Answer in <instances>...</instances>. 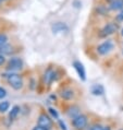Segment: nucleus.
I'll use <instances>...</instances> for the list:
<instances>
[{"mask_svg": "<svg viewBox=\"0 0 123 130\" xmlns=\"http://www.w3.org/2000/svg\"><path fill=\"white\" fill-rule=\"evenodd\" d=\"M58 79V73L55 69L52 68H48L43 74V81H44L45 84L50 85L53 81H56Z\"/></svg>", "mask_w": 123, "mask_h": 130, "instance_id": "nucleus-4", "label": "nucleus"}, {"mask_svg": "<svg viewBox=\"0 0 123 130\" xmlns=\"http://www.w3.org/2000/svg\"><path fill=\"white\" fill-rule=\"evenodd\" d=\"M97 12H98V14H101V15H106V14L108 13V9L105 6L100 5V6L97 7Z\"/></svg>", "mask_w": 123, "mask_h": 130, "instance_id": "nucleus-18", "label": "nucleus"}, {"mask_svg": "<svg viewBox=\"0 0 123 130\" xmlns=\"http://www.w3.org/2000/svg\"><path fill=\"white\" fill-rule=\"evenodd\" d=\"M32 130H48V129H45V128H43V127H40V126H36V127H34Z\"/></svg>", "mask_w": 123, "mask_h": 130, "instance_id": "nucleus-25", "label": "nucleus"}, {"mask_svg": "<svg viewBox=\"0 0 123 130\" xmlns=\"http://www.w3.org/2000/svg\"><path fill=\"white\" fill-rule=\"evenodd\" d=\"M123 9V0H114L109 3V10L111 11H119Z\"/></svg>", "mask_w": 123, "mask_h": 130, "instance_id": "nucleus-10", "label": "nucleus"}, {"mask_svg": "<svg viewBox=\"0 0 123 130\" xmlns=\"http://www.w3.org/2000/svg\"><path fill=\"white\" fill-rule=\"evenodd\" d=\"M115 19H117L118 22H123V9L120 10V12L117 14V17H115Z\"/></svg>", "mask_w": 123, "mask_h": 130, "instance_id": "nucleus-20", "label": "nucleus"}, {"mask_svg": "<svg viewBox=\"0 0 123 130\" xmlns=\"http://www.w3.org/2000/svg\"><path fill=\"white\" fill-rule=\"evenodd\" d=\"M121 35H122V36H123V27H122V28H121Z\"/></svg>", "mask_w": 123, "mask_h": 130, "instance_id": "nucleus-28", "label": "nucleus"}, {"mask_svg": "<svg viewBox=\"0 0 123 130\" xmlns=\"http://www.w3.org/2000/svg\"><path fill=\"white\" fill-rule=\"evenodd\" d=\"M6 62V58H5V55L0 54V66H2L3 63Z\"/></svg>", "mask_w": 123, "mask_h": 130, "instance_id": "nucleus-23", "label": "nucleus"}, {"mask_svg": "<svg viewBox=\"0 0 123 130\" xmlns=\"http://www.w3.org/2000/svg\"><path fill=\"white\" fill-rule=\"evenodd\" d=\"M90 130H104V128L101 127L100 125H94L92 128H90Z\"/></svg>", "mask_w": 123, "mask_h": 130, "instance_id": "nucleus-22", "label": "nucleus"}, {"mask_svg": "<svg viewBox=\"0 0 123 130\" xmlns=\"http://www.w3.org/2000/svg\"><path fill=\"white\" fill-rule=\"evenodd\" d=\"M23 60L20 57H11L7 63V71H17L23 68Z\"/></svg>", "mask_w": 123, "mask_h": 130, "instance_id": "nucleus-3", "label": "nucleus"}, {"mask_svg": "<svg viewBox=\"0 0 123 130\" xmlns=\"http://www.w3.org/2000/svg\"><path fill=\"white\" fill-rule=\"evenodd\" d=\"M81 114V111H79V108L77 106H72L68 109V116L70 118H75L76 116H78V115Z\"/></svg>", "mask_w": 123, "mask_h": 130, "instance_id": "nucleus-12", "label": "nucleus"}, {"mask_svg": "<svg viewBox=\"0 0 123 130\" xmlns=\"http://www.w3.org/2000/svg\"><path fill=\"white\" fill-rule=\"evenodd\" d=\"M119 30V25L115 22H108L105 26L100 30L99 33V37H107L112 34H114L115 32Z\"/></svg>", "mask_w": 123, "mask_h": 130, "instance_id": "nucleus-2", "label": "nucleus"}, {"mask_svg": "<svg viewBox=\"0 0 123 130\" xmlns=\"http://www.w3.org/2000/svg\"><path fill=\"white\" fill-rule=\"evenodd\" d=\"M11 52H12V46L10 44H6L0 48V54H2V55H9V54H11Z\"/></svg>", "mask_w": 123, "mask_h": 130, "instance_id": "nucleus-15", "label": "nucleus"}, {"mask_svg": "<svg viewBox=\"0 0 123 130\" xmlns=\"http://www.w3.org/2000/svg\"><path fill=\"white\" fill-rule=\"evenodd\" d=\"M48 111L50 113V115H51V116L55 118V119H57V120H59V114H58V111L55 109V108H48Z\"/></svg>", "mask_w": 123, "mask_h": 130, "instance_id": "nucleus-19", "label": "nucleus"}, {"mask_svg": "<svg viewBox=\"0 0 123 130\" xmlns=\"http://www.w3.org/2000/svg\"><path fill=\"white\" fill-rule=\"evenodd\" d=\"M10 108V103L8 101H3L0 103V113H6L7 110H9Z\"/></svg>", "mask_w": 123, "mask_h": 130, "instance_id": "nucleus-16", "label": "nucleus"}, {"mask_svg": "<svg viewBox=\"0 0 123 130\" xmlns=\"http://www.w3.org/2000/svg\"><path fill=\"white\" fill-rule=\"evenodd\" d=\"M51 30L53 33H63V32H68L69 27H68V25L63 22H56L55 24H52Z\"/></svg>", "mask_w": 123, "mask_h": 130, "instance_id": "nucleus-8", "label": "nucleus"}, {"mask_svg": "<svg viewBox=\"0 0 123 130\" xmlns=\"http://www.w3.org/2000/svg\"><path fill=\"white\" fill-rule=\"evenodd\" d=\"M60 96L66 101H70L74 97V92H73V90H71V89H63L60 93Z\"/></svg>", "mask_w": 123, "mask_h": 130, "instance_id": "nucleus-11", "label": "nucleus"}, {"mask_svg": "<svg viewBox=\"0 0 123 130\" xmlns=\"http://www.w3.org/2000/svg\"><path fill=\"white\" fill-rule=\"evenodd\" d=\"M37 125L40 126L43 128H45V129L50 130L52 127V121L46 114H40L38 116V119H37Z\"/></svg>", "mask_w": 123, "mask_h": 130, "instance_id": "nucleus-7", "label": "nucleus"}, {"mask_svg": "<svg viewBox=\"0 0 123 130\" xmlns=\"http://www.w3.org/2000/svg\"><path fill=\"white\" fill-rule=\"evenodd\" d=\"M3 77L6 78L7 82L9 83V85L11 86L12 89L14 90H21L24 85V82H23V79L20 74L15 73V72H12V71H8V73H5Z\"/></svg>", "mask_w": 123, "mask_h": 130, "instance_id": "nucleus-1", "label": "nucleus"}, {"mask_svg": "<svg viewBox=\"0 0 123 130\" xmlns=\"http://www.w3.org/2000/svg\"><path fill=\"white\" fill-rule=\"evenodd\" d=\"M104 92H105L104 86L100 85V84H96L92 88V93L94 95H102Z\"/></svg>", "mask_w": 123, "mask_h": 130, "instance_id": "nucleus-14", "label": "nucleus"}, {"mask_svg": "<svg viewBox=\"0 0 123 130\" xmlns=\"http://www.w3.org/2000/svg\"><path fill=\"white\" fill-rule=\"evenodd\" d=\"M72 125H73V127L75 129H77V130L84 129L86 126H87V117H86L85 115L79 114L78 116L73 118V120H72Z\"/></svg>", "mask_w": 123, "mask_h": 130, "instance_id": "nucleus-6", "label": "nucleus"}, {"mask_svg": "<svg viewBox=\"0 0 123 130\" xmlns=\"http://www.w3.org/2000/svg\"><path fill=\"white\" fill-rule=\"evenodd\" d=\"M58 122H59V125H60V127H61V129H62V130H67V127H66V125H64V124H63V122H62V121H61V120H60V119H59V120H58Z\"/></svg>", "mask_w": 123, "mask_h": 130, "instance_id": "nucleus-24", "label": "nucleus"}, {"mask_svg": "<svg viewBox=\"0 0 123 130\" xmlns=\"http://www.w3.org/2000/svg\"><path fill=\"white\" fill-rule=\"evenodd\" d=\"M6 44H8V36L5 33H0V48Z\"/></svg>", "mask_w": 123, "mask_h": 130, "instance_id": "nucleus-17", "label": "nucleus"}, {"mask_svg": "<svg viewBox=\"0 0 123 130\" xmlns=\"http://www.w3.org/2000/svg\"><path fill=\"white\" fill-rule=\"evenodd\" d=\"M20 111H21V108L20 106H13L12 107V109L10 110V113H9V119L10 120H14V119H16V117L19 116V114H20Z\"/></svg>", "mask_w": 123, "mask_h": 130, "instance_id": "nucleus-13", "label": "nucleus"}, {"mask_svg": "<svg viewBox=\"0 0 123 130\" xmlns=\"http://www.w3.org/2000/svg\"><path fill=\"white\" fill-rule=\"evenodd\" d=\"M106 1H107V2H108V3H111V2H112V1H114V0H106Z\"/></svg>", "mask_w": 123, "mask_h": 130, "instance_id": "nucleus-27", "label": "nucleus"}, {"mask_svg": "<svg viewBox=\"0 0 123 130\" xmlns=\"http://www.w3.org/2000/svg\"><path fill=\"white\" fill-rule=\"evenodd\" d=\"M104 130H111V129H110V127H105Z\"/></svg>", "mask_w": 123, "mask_h": 130, "instance_id": "nucleus-26", "label": "nucleus"}, {"mask_svg": "<svg viewBox=\"0 0 123 130\" xmlns=\"http://www.w3.org/2000/svg\"><path fill=\"white\" fill-rule=\"evenodd\" d=\"M7 95V92H6V90L3 89V88H0V99H3Z\"/></svg>", "mask_w": 123, "mask_h": 130, "instance_id": "nucleus-21", "label": "nucleus"}, {"mask_svg": "<svg viewBox=\"0 0 123 130\" xmlns=\"http://www.w3.org/2000/svg\"><path fill=\"white\" fill-rule=\"evenodd\" d=\"M1 3H2V2H1V1H0V6H1Z\"/></svg>", "mask_w": 123, "mask_h": 130, "instance_id": "nucleus-30", "label": "nucleus"}, {"mask_svg": "<svg viewBox=\"0 0 123 130\" xmlns=\"http://www.w3.org/2000/svg\"><path fill=\"white\" fill-rule=\"evenodd\" d=\"M122 54H123V49H122Z\"/></svg>", "mask_w": 123, "mask_h": 130, "instance_id": "nucleus-31", "label": "nucleus"}, {"mask_svg": "<svg viewBox=\"0 0 123 130\" xmlns=\"http://www.w3.org/2000/svg\"><path fill=\"white\" fill-rule=\"evenodd\" d=\"M73 66H74L75 70H76V72H77L78 77L81 78L83 81H85L86 80V72H85V69H84V67H83V64L79 62V61H74Z\"/></svg>", "mask_w": 123, "mask_h": 130, "instance_id": "nucleus-9", "label": "nucleus"}, {"mask_svg": "<svg viewBox=\"0 0 123 130\" xmlns=\"http://www.w3.org/2000/svg\"><path fill=\"white\" fill-rule=\"evenodd\" d=\"M0 1H1V2H6L7 0H0Z\"/></svg>", "mask_w": 123, "mask_h": 130, "instance_id": "nucleus-29", "label": "nucleus"}, {"mask_svg": "<svg viewBox=\"0 0 123 130\" xmlns=\"http://www.w3.org/2000/svg\"><path fill=\"white\" fill-rule=\"evenodd\" d=\"M113 48H114L113 42L110 41V39H108V41L101 43L100 45H98V47H97V53L101 56H105V55H108Z\"/></svg>", "mask_w": 123, "mask_h": 130, "instance_id": "nucleus-5", "label": "nucleus"}]
</instances>
